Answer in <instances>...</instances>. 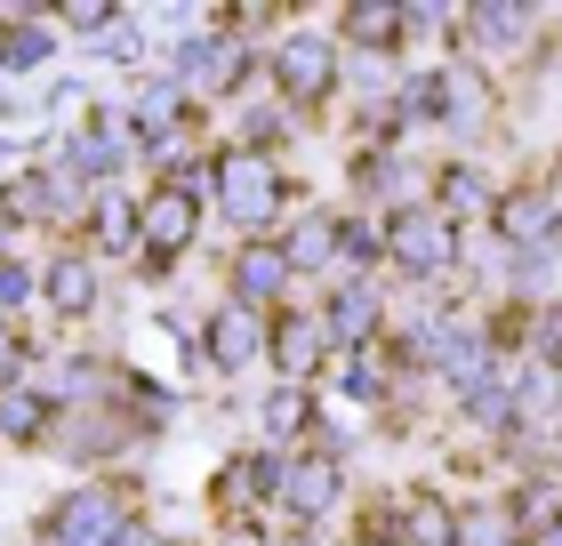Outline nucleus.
<instances>
[{
	"label": "nucleus",
	"mask_w": 562,
	"mask_h": 546,
	"mask_svg": "<svg viewBox=\"0 0 562 546\" xmlns=\"http://www.w3.org/2000/svg\"><path fill=\"white\" fill-rule=\"evenodd\" d=\"M217 218L241 233V242H266V225L290 218V177H281L273 153H241V145H217Z\"/></svg>",
	"instance_id": "f257e3e1"
},
{
	"label": "nucleus",
	"mask_w": 562,
	"mask_h": 546,
	"mask_svg": "<svg viewBox=\"0 0 562 546\" xmlns=\"http://www.w3.org/2000/svg\"><path fill=\"white\" fill-rule=\"evenodd\" d=\"M378 242H386V266H394V274H411V281H450L458 257H467V225H450L434 201H402V210H386Z\"/></svg>",
	"instance_id": "f03ea898"
},
{
	"label": "nucleus",
	"mask_w": 562,
	"mask_h": 546,
	"mask_svg": "<svg viewBox=\"0 0 562 546\" xmlns=\"http://www.w3.org/2000/svg\"><path fill=\"white\" fill-rule=\"evenodd\" d=\"M48 153H57V161L97 193V186H121V177L137 169V129H130V113H121V105H105V97H97V105L72 121V129H57V137H48Z\"/></svg>",
	"instance_id": "7ed1b4c3"
},
{
	"label": "nucleus",
	"mask_w": 562,
	"mask_h": 546,
	"mask_svg": "<svg viewBox=\"0 0 562 546\" xmlns=\"http://www.w3.org/2000/svg\"><path fill=\"white\" fill-rule=\"evenodd\" d=\"M130 499H121L113 482H72L65 499H48L33 514V546H121L130 531Z\"/></svg>",
	"instance_id": "20e7f679"
},
{
	"label": "nucleus",
	"mask_w": 562,
	"mask_h": 546,
	"mask_svg": "<svg viewBox=\"0 0 562 546\" xmlns=\"http://www.w3.org/2000/svg\"><path fill=\"white\" fill-rule=\"evenodd\" d=\"M266 81H273V105L290 113H314L329 89H338V41L314 33V24H297V33H281L266 48Z\"/></svg>",
	"instance_id": "39448f33"
},
{
	"label": "nucleus",
	"mask_w": 562,
	"mask_h": 546,
	"mask_svg": "<svg viewBox=\"0 0 562 546\" xmlns=\"http://www.w3.org/2000/svg\"><path fill=\"white\" fill-rule=\"evenodd\" d=\"M201 218H210L201 201L169 193V186H145V193H137V274H145V281L177 274V257L201 242Z\"/></svg>",
	"instance_id": "423d86ee"
},
{
	"label": "nucleus",
	"mask_w": 562,
	"mask_h": 546,
	"mask_svg": "<svg viewBox=\"0 0 562 546\" xmlns=\"http://www.w3.org/2000/svg\"><path fill=\"white\" fill-rule=\"evenodd\" d=\"M273 506L297 514V531H322L329 514L346 506V458H329V450H281Z\"/></svg>",
	"instance_id": "0eeeda50"
},
{
	"label": "nucleus",
	"mask_w": 562,
	"mask_h": 546,
	"mask_svg": "<svg viewBox=\"0 0 562 546\" xmlns=\"http://www.w3.org/2000/svg\"><path fill=\"white\" fill-rule=\"evenodd\" d=\"M33 274H41V305H48L57 322H97V305H105V266H97L81 242L41 249Z\"/></svg>",
	"instance_id": "6e6552de"
},
{
	"label": "nucleus",
	"mask_w": 562,
	"mask_h": 546,
	"mask_svg": "<svg viewBox=\"0 0 562 546\" xmlns=\"http://www.w3.org/2000/svg\"><path fill=\"white\" fill-rule=\"evenodd\" d=\"M562 225V201L539 186V177H515V186H498L491 193V242L498 257H530V249H547V233Z\"/></svg>",
	"instance_id": "1a4fd4ad"
},
{
	"label": "nucleus",
	"mask_w": 562,
	"mask_h": 546,
	"mask_svg": "<svg viewBox=\"0 0 562 546\" xmlns=\"http://www.w3.org/2000/svg\"><path fill=\"white\" fill-rule=\"evenodd\" d=\"M426 73H434V129H450V137H482L491 113H498V81L482 65H467V57H442Z\"/></svg>",
	"instance_id": "9d476101"
},
{
	"label": "nucleus",
	"mask_w": 562,
	"mask_h": 546,
	"mask_svg": "<svg viewBox=\"0 0 562 546\" xmlns=\"http://www.w3.org/2000/svg\"><path fill=\"white\" fill-rule=\"evenodd\" d=\"M322 314V330H329V354H370V346H386V290H378V281H338V290H329V305H314Z\"/></svg>",
	"instance_id": "9b49d317"
},
{
	"label": "nucleus",
	"mask_w": 562,
	"mask_h": 546,
	"mask_svg": "<svg viewBox=\"0 0 562 546\" xmlns=\"http://www.w3.org/2000/svg\"><path fill=\"white\" fill-rule=\"evenodd\" d=\"M297 290L290 257H281L273 242H234V257H225V298L249 305V314H281V298Z\"/></svg>",
	"instance_id": "f8f14e48"
},
{
	"label": "nucleus",
	"mask_w": 562,
	"mask_h": 546,
	"mask_svg": "<svg viewBox=\"0 0 562 546\" xmlns=\"http://www.w3.org/2000/svg\"><path fill=\"white\" fill-rule=\"evenodd\" d=\"M201 361H210L217 378H241L249 361H266V314H249V305L217 298L210 314H201Z\"/></svg>",
	"instance_id": "ddd939ff"
},
{
	"label": "nucleus",
	"mask_w": 562,
	"mask_h": 546,
	"mask_svg": "<svg viewBox=\"0 0 562 546\" xmlns=\"http://www.w3.org/2000/svg\"><path fill=\"white\" fill-rule=\"evenodd\" d=\"M266 361H273L281 386H314V370L329 361V330H322V314H297V305L266 314Z\"/></svg>",
	"instance_id": "4468645a"
},
{
	"label": "nucleus",
	"mask_w": 562,
	"mask_h": 546,
	"mask_svg": "<svg viewBox=\"0 0 562 546\" xmlns=\"http://www.w3.org/2000/svg\"><path fill=\"white\" fill-rule=\"evenodd\" d=\"M273 482H281V450H241V458H225V466H217L210 499H217L225 523H249V514H266V506H273Z\"/></svg>",
	"instance_id": "2eb2a0df"
},
{
	"label": "nucleus",
	"mask_w": 562,
	"mask_h": 546,
	"mask_svg": "<svg viewBox=\"0 0 562 546\" xmlns=\"http://www.w3.org/2000/svg\"><path fill=\"white\" fill-rule=\"evenodd\" d=\"M72 242H81L97 266H105V257H137V193L130 186H97Z\"/></svg>",
	"instance_id": "dca6fc26"
},
{
	"label": "nucleus",
	"mask_w": 562,
	"mask_h": 546,
	"mask_svg": "<svg viewBox=\"0 0 562 546\" xmlns=\"http://www.w3.org/2000/svg\"><path fill=\"white\" fill-rule=\"evenodd\" d=\"M450 24H458V57L482 65V48H491V57H506V48H522L530 33H539V9H515V0H482V9L450 16Z\"/></svg>",
	"instance_id": "f3484780"
},
{
	"label": "nucleus",
	"mask_w": 562,
	"mask_h": 546,
	"mask_svg": "<svg viewBox=\"0 0 562 546\" xmlns=\"http://www.w3.org/2000/svg\"><path fill=\"white\" fill-rule=\"evenodd\" d=\"M491 193H498V177L482 169V161H442V169H426V201L442 210L450 225H467V218H491Z\"/></svg>",
	"instance_id": "a211bd4d"
},
{
	"label": "nucleus",
	"mask_w": 562,
	"mask_h": 546,
	"mask_svg": "<svg viewBox=\"0 0 562 546\" xmlns=\"http://www.w3.org/2000/svg\"><path fill=\"white\" fill-rule=\"evenodd\" d=\"M329 41L353 48V57H386V65H402V48H411V33H402V9H394V0H353Z\"/></svg>",
	"instance_id": "6ab92c4d"
},
{
	"label": "nucleus",
	"mask_w": 562,
	"mask_h": 546,
	"mask_svg": "<svg viewBox=\"0 0 562 546\" xmlns=\"http://www.w3.org/2000/svg\"><path fill=\"white\" fill-rule=\"evenodd\" d=\"M48 65H57V24L9 9L0 16V81H33V73L48 81Z\"/></svg>",
	"instance_id": "aec40b11"
},
{
	"label": "nucleus",
	"mask_w": 562,
	"mask_h": 546,
	"mask_svg": "<svg viewBox=\"0 0 562 546\" xmlns=\"http://www.w3.org/2000/svg\"><path fill=\"white\" fill-rule=\"evenodd\" d=\"M217 57H225V33L193 24V33H177V41H169V57L153 65V73H169V81H177V89H186L193 105H201V97H210V81H217Z\"/></svg>",
	"instance_id": "412c9836"
},
{
	"label": "nucleus",
	"mask_w": 562,
	"mask_h": 546,
	"mask_svg": "<svg viewBox=\"0 0 562 546\" xmlns=\"http://www.w3.org/2000/svg\"><path fill=\"white\" fill-rule=\"evenodd\" d=\"M273 249L290 257V274H322L329 257H338V210H297Z\"/></svg>",
	"instance_id": "4be33fe9"
},
{
	"label": "nucleus",
	"mask_w": 562,
	"mask_h": 546,
	"mask_svg": "<svg viewBox=\"0 0 562 546\" xmlns=\"http://www.w3.org/2000/svg\"><path fill=\"white\" fill-rule=\"evenodd\" d=\"M48 434H57V402H48L41 386L0 394V442H9V450H48Z\"/></svg>",
	"instance_id": "5701e85b"
},
{
	"label": "nucleus",
	"mask_w": 562,
	"mask_h": 546,
	"mask_svg": "<svg viewBox=\"0 0 562 546\" xmlns=\"http://www.w3.org/2000/svg\"><path fill=\"white\" fill-rule=\"evenodd\" d=\"M258 426H266V450H290V442L314 426V386H266L258 394Z\"/></svg>",
	"instance_id": "b1692460"
},
{
	"label": "nucleus",
	"mask_w": 562,
	"mask_h": 546,
	"mask_svg": "<svg viewBox=\"0 0 562 546\" xmlns=\"http://www.w3.org/2000/svg\"><path fill=\"white\" fill-rule=\"evenodd\" d=\"M89 57H97V65H113V73H153V24H145V16L105 24V33L89 41Z\"/></svg>",
	"instance_id": "393cba45"
},
{
	"label": "nucleus",
	"mask_w": 562,
	"mask_h": 546,
	"mask_svg": "<svg viewBox=\"0 0 562 546\" xmlns=\"http://www.w3.org/2000/svg\"><path fill=\"white\" fill-rule=\"evenodd\" d=\"M554 506H562V482H554V475H522V482L498 499V514H515V538H539V531L554 523Z\"/></svg>",
	"instance_id": "a878e982"
},
{
	"label": "nucleus",
	"mask_w": 562,
	"mask_h": 546,
	"mask_svg": "<svg viewBox=\"0 0 562 546\" xmlns=\"http://www.w3.org/2000/svg\"><path fill=\"white\" fill-rule=\"evenodd\" d=\"M458 410H467V426H482V434H522V410H515V386H506V370L482 378V386H467V394H458Z\"/></svg>",
	"instance_id": "bb28decb"
},
{
	"label": "nucleus",
	"mask_w": 562,
	"mask_h": 546,
	"mask_svg": "<svg viewBox=\"0 0 562 546\" xmlns=\"http://www.w3.org/2000/svg\"><path fill=\"white\" fill-rule=\"evenodd\" d=\"M290 137H297V113H290V105H241V113H234V137H225V145L273 153V161H281V145H290Z\"/></svg>",
	"instance_id": "cd10ccee"
},
{
	"label": "nucleus",
	"mask_w": 562,
	"mask_h": 546,
	"mask_svg": "<svg viewBox=\"0 0 562 546\" xmlns=\"http://www.w3.org/2000/svg\"><path fill=\"white\" fill-rule=\"evenodd\" d=\"M458 506L434 499V490H402V546H450Z\"/></svg>",
	"instance_id": "c85d7f7f"
},
{
	"label": "nucleus",
	"mask_w": 562,
	"mask_h": 546,
	"mask_svg": "<svg viewBox=\"0 0 562 546\" xmlns=\"http://www.w3.org/2000/svg\"><path fill=\"white\" fill-rule=\"evenodd\" d=\"M338 394H346L353 410H386V402H394V378H386V361H378V346L338 361Z\"/></svg>",
	"instance_id": "c756f323"
},
{
	"label": "nucleus",
	"mask_w": 562,
	"mask_h": 546,
	"mask_svg": "<svg viewBox=\"0 0 562 546\" xmlns=\"http://www.w3.org/2000/svg\"><path fill=\"white\" fill-rule=\"evenodd\" d=\"M346 281H370L378 266H386V242H378V225L370 218H338V257H329Z\"/></svg>",
	"instance_id": "7c9ffc66"
},
{
	"label": "nucleus",
	"mask_w": 562,
	"mask_h": 546,
	"mask_svg": "<svg viewBox=\"0 0 562 546\" xmlns=\"http://www.w3.org/2000/svg\"><path fill=\"white\" fill-rule=\"evenodd\" d=\"M33 361H41L33 330H24V322H0V394H16V386H33Z\"/></svg>",
	"instance_id": "2f4dec72"
},
{
	"label": "nucleus",
	"mask_w": 562,
	"mask_h": 546,
	"mask_svg": "<svg viewBox=\"0 0 562 546\" xmlns=\"http://www.w3.org/2000/svg\"><path fill=\"white\" fill-rule=\"evenodd\" d=\"M41 298V274H33V257H0V322H24V305Z\"/></svg>",
	"instance_id": "473e14b6"
},
{
	"label": "nucleus",
	"mask_w": 562,
	"mask_h": 546,
	"mask_svg": "<svg viewBox=\"0 0 562 546\" xmlns=\"http://www.w3.org/2000/svg\"><path fill=\"white\" fill-rule=\"evenodd\" d=\"M105 24H121V0H72V9H57V33H72V41H97Z\"/></svg>",
	"instance_id": "72a5a7b5"
},
{
	"label": "nucleus",
	"mask_w": 562,
	"mask_h": 546,
	"mask_svg": "<svg viewBox=\"0 0 562 546\" xmlns=\"http://www.w3.org/2000/svg\"><path fill=\"white\" fill-rule=\"evenodd\" d=\"M97 97H89V81H72V73H48L41 81V121H65V113H89Z\"/></svg>",
	"instance_id": "f704fd0d"
},
{
	"label": "nucleus",
	"mask_w": 562,
	"mask_h": 546,
	"mask_svg": "<svg viewBox=\"0 0 562 546\" xmlns=\"http://www.w3.org/2000/svg\"><path fill=\"white\" fill-rule=\"evenodd\" d=\"M121 546H169V531L153 523V514H130V531H121Z\"/></svg>",
	"instance_id": "c9c22d12"
},
{
	"label": "nucleus",
	"mask_w": 562,
	"mask_h": 546,
	"mask_svg": "<svg viewBox=\"0 0 562 546\" xmlns=\"http://www.w3.org/2000/svg\"><path fill=\"white\" fill-rule=\"evenodd\" d=\"M217 546H266V538H258V523H225Z\"/></svg>",
	"instance_id": "e433bc0d"
},
{
	"label": "nucleus",
	"mask_w": 562,
	"mask_h": 546,
	"mask_svg": "<svg viewBox=\"0 0 562 546\" xmlns=\"http://www.w3.org/2000/svg\"><path fill=\"white\" fill-rule=\"evenodd\" d=\"M16 233H24V225H16L9 210H0V257H9V249H16Z\"/></svg>",
	"instance_id": "4c0bfd02"
},
{
	"label": "nucleus",
	"mask_w": 562,
	"mask_h": 546,
	"mask_svg": "<svg viewBox=\"0 0 562 546\" xmlns=\"http://www.w3.org/2000/svg\"><path fill=\"white\" fill-rule=\"evenodd\" d=\"M530 546H562V506H554V523H547L539 538H530Z\"/></svg>",
	"instance_id": "58836bf2"
},
{
	"label": "nucleus",
	"mask_w": 562,
	"mask_h": 546,
	"mask_svg": "<svg viewBox=\"0 0 562 546\" xmlns=\"http://www.w3.org/2000/svg\"><path fill=\"white\" fill-rule=\"evenodd\" d=\"M506 546H530V538H506Z\"/></svg>",
	"instance_id": "ea45409f"
},
{
	"label": "nucleus",
	"mask_w": 562,
	"mask_h": 546,
	"mask_svg": "<svg viewBox=\"0 0 562 546\" xmlns=\"http://www.w3.org/2000/svg\"><path fill=\"white\" fill-rule=\"evenodd\" d=\"M169 546H186V538H169Z\"/></svg>",
	"instance_id": "a19ab883"
},
{
	"label": "nucleus",
	"mask_w": 562,
	"mask_h": 546,
	"mask_svg": "<svg viewBox=\"0 0 562 546\" xmlns=\"http://www.w3.org/2000/svg\"><path fill=\"white\" fill-rule=\"evenodd\" d=\"M554 378H562V370H554Z\"/></svg>",
	"instance_id": "79ce46f5"
}]
</instances>
